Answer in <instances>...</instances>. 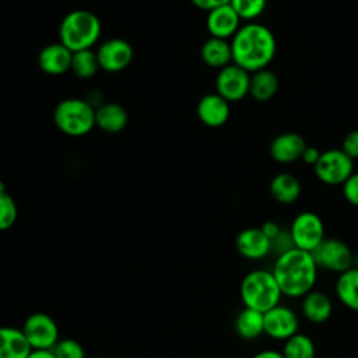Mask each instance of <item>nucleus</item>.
Instances as JSON below:
<instances>
[{"instance_id":"1","label":"nucleus","mask_w":358,"mask_h":358,"mask_svg":"<svg viewBox=\"0 0 358 358\" xmlns=\"http://www.w3.org/2000/svg\"><path fill=\"white\" fill-rule=\"evenodd\" d=\"M229 42L232 63L249 73L267 69L277 50L275 36L271 29L256 21L241 25Z\"/></svg>"},{"instance_id":"2","label":"nucleus","mask_w":358,"mask_h":358,"mask_svg":"<svg viewBox=\"0 0 358 358\" xmlns=\"http://www.w3.org/2000/svg\"><path fill=\"white\" fill-rule=\"evenodd\" d=\"M271 271L282 296L289 299H301L315 289L319 277L312 253L296 248L275 256Z\"/></svg>"},{"instance_id":"3","label":"nucleus","mask_w":358,"mask_h":358,"mask_svg":"<svg viewBox=\"0 0 358 358\" xmlns=\"http://www.w3.org/2000/svg\"><path fill=\"white\" fill-rule=\"evenodd\" d=\"M239 296L245 308L263 313L281 303L282 299L271 268H255L246 273L241 280Z\"/></svg>"},{"instance_id":"4","label":"nucleus","mask_w":358,"mask_h":358,"mask_svg":"<svg viewBox=\"0 0 358 358\" xmlns=\"http://www.w3.org/2000/svg\"><path fill=\"white\" fill-rule=\"evenodd\" d=\"M101 36V21L92 11L73 10L66 14L59 27V39L73 53L91 49Z\"/></svg>"},{"instance_id":"5","label":"nucleus","mask_w":358,"mask_h":358,"mask_svg":"<svg viewBox=\"0 0 358 358\" xmlns=\"http://www.w3.org/2000/svg\"><path fill=\"white\" fill-rule=\"evenodd\" d=\"M56 127L71 137L88 134L95 127V108L81 98H66L53 110Z\"/></svg>"},{"instance_id":"6","label":"nucleus","mask_w":358,"mask_h":358,"mask_svg":"<svg viewBox=\"0 0 358 358\" xmlns=\"http://www.w3.org/2000/svg\"><path fill=\"white\" fill-rule=\"evenodd\" d=\"M288 231L294 248L310 253L326 238L324 222L320 215L313 211H301L299 214H296Z\"/></svg>"},{"instance_id":"7","label":"nucleus","mask_w":358,"mask_h":358,"mask_svg":"<svg viewBox=\"0 0 358 358\" xmlns=\"http://www.w3.org/2000/svg\"><path fill=\"white\" fill-rule=\"evenodd\" d=\"M313 171L322 183L327 186H341L354 172V159L341 148H329L322 151Z\"/></svg>"},{"instance_id":"8","label":"nucleus","mask_w":358,"mask_h":358,"mask_svg":"<svg viewBox=\"0 0 358 358\" xmlns=\"http://www.w3.org/2000/svg\"><path fill=\"white\" fill-rule=\"evenodd\" d=\"M312 256L319 270L334 274H340L352 267L354 260L351 248L344 241L337 238H324L322 243L312 252Z\"/></svg>"},{"instance_id":"9","label":"nucleus","mask_w":358,"mask_h":358,"mask_svg":"<svg viewBox=\"0 0 358 358\" xmlns=\"http://www.w3.org/2000/svg\"><path fill=\"white\" fill-rule=\"evenodd\" d=\"M21 330L32 350H52L59 341L57 324L45 312L31 313L24 320Z\"/></svg>"},{"instance_id":"10","label":"nucleus","mask_w":358,"mask_h":358,"mask_svg":"<svg viewBox=\"0 0 358 358\" xmlns=\"http://www.w3.org/2000/svg\"><path fill=\"white\" fill-rule=\"evenodd\" d=\"M299 315L288 305L278 303L264 312V334L274 341H285L299 331Z\"/></svg>"},{"instance_id":"11","label":"nucleus","mask_w":358,"mask_h":358,"mask_svg":"<svg viewBox=\"0 0 358 358\" xmlns=\"http://www.w3.org/2000/svg\"><path fill=\"white\" fill-rule=\"evenodd\" d=\"M250 73L231 63L218 70L215 77V92L228 102H238L249 95Z\"/></svg>"},{"instance_id":"12","label":"nucleus","mask_w":358,"mask_h":358,"mask_svg":"<svg viewBox=\"0 0 358 358\" xmlns=\"http://www.w3.org/2000/svg\"><path fill=\"white\" fill-rule=\"evenodd\" d=\"M99 67L108 73L124 70L133 60L131 45L122 38H110L95 50Z\"/></svg>"},{"instance_id":"13","label":"nucleus","mask_w":358,"mask_h":358,"mask_svg":"<svg viewBox=\"0 0 358 358\" xmlns=\"http://www.w3.org/2000/svg\"><path fill=\"white\" fill-rule=\"evenodd\" d=\"M235 249L243 259L259 262L271 255V241L264 235L262 228L249 227L236 235Z\"/></svg>"},{"instance_id":"14","label":"nucleus","mask_w":358,"mask_h":358,"mask_svg":"<svg viewBox=\"0 0 358 358\" xmlns=\"http://www.w3.org/2000/svg\"><path fill=\"white\" fill-rule=\"evenodd\" d=\"M305 138L295 131H287L275 136L270 145V157L278 164H292L301 159L303 150L306 148Z\"/></svg>"},{"instance_id":"15","label":"nucleus","mask_w":358,"mask_h":358,"mask_svg":"<svg viewBox=\"0 0 358 358\" xmlns=\"http://www.w3.org/2000/svg\"><path fill=\"white\" fill-rule=\"evenodd\" d=\"M241 18L231 4L217 7L207 13V31L210 36L220 39H231L241 28Z\"/></svg>"},{"instance_id":"16","label":"nucleus","mask_w":358,"mask_h":358,"mask_svg":"<svg viewBox=\"0 0 358 358\" xmlns=\"http://www.w3.org/2000/svg\"><path fill=\"white\" fill-rule=\"evenodd\" d=\"M197 117L208 127H220L229 119V102L217 92L206 94L200 98L196 106Z\"/></svg>"},{"instance_id":"17","label":"nucleus","mask_w":358,"mask_h":358,"mask_svg":"<svg viewBox=\"0 0 358 358\" xmlns=\"http://www.w3.org/2000/svg\"><path fill=\"white\" fill-rule=\"evenodd\" d=\"M73 52L62 42L43 46L38 55V66L48 76H62L71 67Z\"/></svg>"},{"instance_id":"18","label":"nucleus","mask_w":358,"mask_h":358,"mask_svg":"<svg viewBox=\"0 0 358 358\" xmlns=\"http://www.w3.org/2000/svg\"><path fill=\"white\" fill-rule=\"evenodd\" d=\"M333 309V301L324 291L315 288L301 298V313L309 323H326L331 317Z\"/></svg>"},{"instance_id":"19","label":"nucleus","mask_w":358,"mask_h":358,"mask_svg":"<svg viewBox=\"0 0 358 358\" xmlns=\"http://www.w3.org/2000/svg\"><path fill=\"white\" fill-rule=\"evenodd\" d=\"M127 110L120 103L105 102L95 109V126L105 133H119L127 126Z\"/></svg>"},{"instance_id":"20","label":"nucleus","mask_w":358,"mask_h":358,"mask_svg":"<svg viewBox=\"0 0 358 358\" xmlns=\"http://www.w3.org/2000/svg\"><path fill=\"white\" fill-rule=\"evenodd\" d=\"M334 294L344 308L358 313V267L352 266L337 274Z\"/></svg>"},{"instance_id":"21","label":"nucleus","mask_w":358,"mask_h":358,"mask_svg":"<svg viewBox=\"0 0 358 358\" xmlns=\"http://www.w3.org/2000/svg\"><path fill=\"white\" fill-rule=\"evenodd\" d=\"M234 329L242 340H257L264 334V313L243 306L235 317Z\"/></svg>"},{"instance_id":"22","label":"nucleus","mask_w":358,"mask_h":358,"mask_svg":"<svg viewBox=\"0 0 358 358\" xmlns=\"http://www.w3.org/2000/svg\"><path fill=\"white\" fill-rule=\"evenodd\" d=\"M31 350L21 329L0 326V358H27Z\"/></svg>"},{"instance_id":"23","label":"nucleus","mask_w":358,"mask_h":358,"mask_svg":"<svg viewBox=\"0 0 358 358\" xmlns=\"http://www.w3.org/2000/svg\"><path fill=\"white\" fill-rule=\"evenodd\" d=\"M268 190L271 197L280 203V204H292L295 203L302 192V186L299 179L289 173V172H281L277 173L270 185H268Z\"/></svg>"},{"instance_id":"24","label":"nucleus","mask_w":358,"mask_h":358,"mask_svg":"<svg viewBox=\"0 0 358 358\" xmlns=\"http://www.w3.org/2000/svg\"><path fill=\"white\" fill-rule=\"evenodd\" d=\"M200 56H201V60L207 66L220 70V69L232 63L231 42L227 41V39H220V38L210 36L201 45Z\"/></svg>"},{"instance_id":"25","label":"nucleus","mask_w":358,"mask_h":358,"mask_svg":"<svg viewBox=\"0 0 358 358\" xmlns=\"http://www.w3.org/2000/svg\"><path fill=\"white\" fill-rule=\"evenodd\" d=\"M280 88V80L273 70L263 69L255 73H250V85L249 95L259 102L270 101L275 96Z\"/></svg>"},{"instance_id":"26","label":"nucleus","mask_w":358,"mask_h":358,"mask_svg":"<svg viewBox=\"0 0 358 358\" xmlns=\"http://www.w3.org/2000/svg\"><path fill=\"white\" fill-rule=\"evenodd\" d=\"M284 358H316V345L310 336L298 331L292 337L282 341L280 350Z\"/></svg>"},{"instance_id":"27","label":"nucleus","mask_w":358,"mask_h":358,"mask_svg":"<svg viewBox=\"0 0 358 358\" xmlns=\"http://www.w3.org/2000/svg\"><path fill=\"white\" fill-rule=\"evenodd\" d=\"M99 69L96 53L92 49H84L73 53L70 70L78 78H91L98 73Z\"/></svg>"},{"instance_id":"28","label":"nucleus","mask_w":358,"mask_h":358,"mask_svg":"<svg viewBox=\"0 0 358 358\" xmlns=\"http://www.w3.org/2000/svg\"><path fill=\"white\" fill-rule=\"evenodd\" d=\"M229 4L236 11L241 20L253 22L266 10L267 0H231Z\"/></svg>"},{"instance_id":"29","label":"nucleus","mask_w":358,"mask_h":358,"mask_svg":"<svg viewBox=\"0 0 358 358\" xmlns=\"http://www.w3.org/2000/svg\"><path fill=\"white\" fill-rule=\"evenodd\" d=\"M18 217V208L14 199L7 193H0V231L10 229Z\"/></svg>"},{"instance_id":"30","label":"nucleus","mask_w":358,"mask_h":358,"mask_svg":"<svg viewBox=\"0 0 358 358\" xmlns=\"http://www.w3.org/2000/svg\"><path fill=\"white\" fill-rule=\"evenodd\" d=\"M56 358H87L84 347L74 338H62L52 348Z\"/></svg>"},{"instance_id":"31","label":"nucleus","mask_w":358,"mask_h":358,"mask_svg":"<svg viewBox=\"0 0 358 358\" xmlns=\"http://www.w3.org/2000/svg\"><path fill=\"white\" fill-rule=\"evenodd\" d=\"M341 192L347 203L358 207V171H354L351 176L341 185Z\"/></svg>"},{"instance_id":"32","label":"nucleus","mask_w":358,"mask_h":358,"mask_svg":"<svg viewBox=\"0 0 358 358\" xmlns=\"http://www.w3.org/2000/svg\"><path fill=\"white\" fill-rule=\"evenodd\" d=\"M292 248H294V243H292L289 231L281 229V232L271 241V253L275 256H278Z\"/></svg>"},{"instance_id":"33","label":"nucleus","mask_w":358,"mask_h":358,"mask_svg":"<svg viewBox=\"0 0 358 358\" xmlns=\"http://www.w3.org/2000/svg\"><path fill=\"white\" fill-rule=\"evenodd\" d=\"M350 158L355 159L358 158V129L357 130H351L348 131L343 141H341V147H340Z\"/></svg>"},{"instance_id":"34","label":"nucleus","mask_w":358,"mask_h":358,"mask_svg":"<svg viewBox=\"0 0 358 358\" xmlns=\"http://www.w3.org/2000/svg\"><path fill=\"white\" fill-rule=\"evenodd\" d=\"M193 3L194 7L200 8V10H204V11H211L217 7H221V6H225V4H229L231 0H190Z\"/></svg>"},{"instance_id":"35","label":"nucleus","mask_w":358,"mask_h":358,"mask_svg":"<svg viewBox=\"0 0 358 358\" xmlns=\"http://www.w3.org/2000/svg\"><path fill=\"white\" fill-rule=\"evenodd\" d=\"M320 154H322V151H319L316 147L306 145V148H305V150H303V152H302L301 159H302L306 165L315 166V165H316V162H317V161H319V158H320Z\"/></svg>"},{"instance_id":"36","label":"nucleus","mask_w":358,"mask_h":358,"mask_svg":"<svg viewBox=\"0 0 358 358\" xmlns=\"http://www.w3.org/2000/svg\"><path fill=\"white\" fill-rule=\"evenodd\" d=\"M260 228H262V231L264 232V235H266L270 241H273V239L281 232V229H282L275 221H266Z\"/></svg>"},{"instance_id":"37","label":"nucleus","mask_w":358,"mask_h":358,"mask_svg":"<svg viewBox=\"0 0 358 358\" xmlns=\"http://www.w3.org/2000/svg\"><path fill=\"white\" fill-rule=\"evenodd\" d=\"M250 358H284V355L280 350L267 348V350H262V351L255 352Z\"/></svg>"},{"instance_id":"38","label":"nucleus","mask_w":358,"mask_h":358,"mask_svg":"<svg viewBox=\"0 0 358 358\" xmlns=\"http://www.w3.org/2000/svg\"><path fill=\"white\" fill-rule=\"evenodd\" d=\"M27 358H56L52 350H31Z\"/></svg>"},{"instance_id":"39","label":"nucleus","mask_w":358,"mask_h":358,"mask_svg":"<svg viewBox=\"0 0 358 358\" xmlns=\"http://www.w3.org/2000/svg\"><path fill=\"white\" fill-rule=\"evenodd\" d=\"M352 266L358 267V253H354V260H352Z\"/></svg>"},{"instance_id":"40","label":"nucleus","mask_w":358,"mask_h":358,"mask_svg":"<svg viewBox=\"0 0 358 358\" xmlns=\"http://www.w3.org/2000/svg\"><path fill=\"white\" fill-rule=\"evenodd\" d=\"M90 358H106V357H90Z\"/></svg>"}]
</instances>
